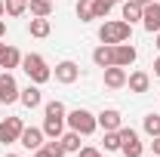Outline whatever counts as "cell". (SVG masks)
<instances>
[{"mask_svg": "<svg viewBox=\"0 0 160 157\" xmlns=\"http://www.w3.org/2000/svg\"><path fill=\"white\" fill-rule=\"evenodd\" d=\"M65 105H62L59 99L56 102H49L46 105V120H43V136L49 139H62V129H65Z\"/></svg>", "mask_w": 160, "mask_h": 157, "instance_id": "obj_1", "label": "cell"}, {"mask_svg": "<svg viewBox=\"0 0 160 157\" xmlns=\"http://www.w3.org/2000/svg\"><path fill=\"white\" fill-rule=\"evenodd\" d=\"M22 71L31 77V83H46V80H52V71H49V65L43 62V56L37 53H28V56H22Z\"/></svg>", "mask_w": 160, "mask_h": 157, "instance_id": "obj_2", "label": "cell"}, {"mask_svg": "<svg viewBox=\"0 0 160 157\" xmlns=\"http://www.w3.org/2000/svg\"><path fill=\"white\" fill-rule=\"evenodd\" d=\"M129 34H132V25H129V22H105L99 28V40L102 43H111V46L126 43Z\"/></svg>", "mask_w": 160, "mask_h": 157, "instance_id": "obj_3", "label": "cell"}, {"mask_svg": "<svg viewBox=\"0 0 160 157\" xmlns=\"http://www.w3.org/2000/svg\"><path fill=\"white\" fill-rule=\"evenodd\" d=\"M65 120H68V126H71L74 133H80V136H92V133H96V126H99V120L92 117L86 108H74Z\"/></svg>", "mask_w": 160, "mask_h": 157, "instance_id": "obj_4", "label": "cell"}, {"mask_svg": "<svg viewBox=\"0 0 160 157\" xmlns=\"http://www.w3.org/2000/svg\"><path fill=\"white\" fill-rule=\"evenodd\" d=\"M117 133H120V151H123V157H142L145 145H142L139 133L132 126H120Z\"/></svg>", "mask_w": 160, "mask_h": 157, "instance_id": "obj_5", "label": "cell"}, {"mask_svg": "<svg viewBox=\"0 0 160 157\" xmlns=\"http://www.w3.org/2000/svg\"><path fill=\"white\" fill-rule=\"evenodd\" d=\"M19 83H16V77L9 74V71H3L0 74V105H12L16 99H19Z\"/></svg>", "mask_w": 160, "mask_h": 157, "instance_id": "obj_6", "label": "cell"}, {"mask_svg": "<svg viewBox=\"0 0 160 157\" xmlns=\"http://www.w3.org/2000/svg\"><path fill=\"white\" fill-rule=\"evenodd\" d=\"M22 129H25L22 117H6V120H0V142H3V145H9V142H19Z\"/></svg>", "mask_w": 160, "mask_h": 157, "instance_id": "obj_7", "label": "cell"}, {"mask_svg": "<svg viewBox=\"0 0 160 157\" xmlns=\"http://www.w3.org/2000/svg\"><path fill=\"white\" fill-rule=\"evenodd\" d=\"M142 25H145V31H160V3H148V6H142Z\"/></svg>", "mask_w": 160, "mask_h": 157, "instance_id": "obj_8", "label": "cell"}, {"mask_svg": "<svg viewBox=\"0 0 160 157\" xmlns=\"http://www.w3.org/2000/svg\"><path fill=\"white\" fill-rule=\"evenodd\" d=\"M19 142L28 148V151H37V148H43V129H37V126H25L22 129Z\"/></svg>", "mask_w": 160, "mask_h": 157, "instance_id": "obj_9", "label": "cell"}, {"mask_svg": "<svg viewBox=\"0 0 160 157\" xmlns=\"http://www.w3.org/2000/svg\"><path fill=\"white\" fill-rule=\"evenodd\" d=\"M136 46H129V43H117L114 46V65H120V68H126V65H132L136 62Z\"/></svg>", "mask_w": 160, "mask_h": 157, "instance_id": "obj_10", "label": "cell"}, {"mask_svg": "<svg viewBox=\"0 0 160 157\" xmlns=\"http://www.w3.org/2000/svg\"><path fill=\"white\" fill-rule=\"evenodd\" d=\"M77 77H80V68L74 62H59V65H56V80H59V83H74Z\"/></svg>", "mask_w": 160, "mask_h": 157, "instance_id": "obj_11", "label": "cell"}, {"mask_svg": "<svg viewBox=\"0 0 160 157\" xmlns=\"http://www.w3.org/2000/svg\"><path fill=\"white\" fill-rule=\"evenodd\" d=\"M96 120H99V126L105 133H114V129H120V123H123V120H120V111H114V108H105Z\"/></svg>", "mask_w": 160, "mask_h": 157, "instance_id": "obj_12", "label": "cell"}, {"mask_svg": "<svg viewBox=\"0 0 160 157\" xmlns=\"http://www.w3.org/2000/svg\"><path fill=\"white\" fill-rule=\"evenodd\" d=\"M92 62H96L99 68H111V65H114V46H111V43L96 46V49H92Z\"/></svg>", "mask_w": 160, "mask_h": 157, "instance_id": "obj_13", "label": "cell"}, {"mask_svg": "<svg viewBox=\"0 0 160 157\" xmlns=\"http://www.w3.org/2000/svg\"><path fill=\"white\" fill-rule=\"evenodd\" d=\"M105 86H111V89H120V86H126V71H123L120 65H111V68H105Z\"/></svg>", "mask_w": 160, "mask_h": 157, "instance_id": "obj_14", "label": "cell"}, {"mask_svg": "<svg viewBox=\"0 0 160 157\" xmlns=\"http://www.w3.org/2000/svg\"><path fill=\"white\" fill-rule=\"evenodd\" d=\"M19 99H22V105H25V108H37L40 102H43V93H40L37 83H28V86L19 93Z\"/></svg>", "mask_w": 160, "mask_h": 157, "instance_id": "obj_15", "label": "cell"}, {"mask_svg": "<svg viewBox=\"0 0 160 157\" xmlns=\"http://www.w3.org/2000/svg\"><path fill=\"white\" fill-rule=\"evenodd\" d=\"M22 65V53L16 46H6L3 53H0V68H6V71H12V68H19Z\"/></svg>", "mask_w": 160, "mask_h": 157, "instance_id": "obj_16", "label": "cell"}, {"mask_svg": "<svg viewBox=\"0 0 160 157\" xmlns=\"http://www.w3.org/2000/svg\"><path fill=\"white\" fill-rule=\"evenodd\" d=\"M126 83H129V89H132V93H148V86H151V77H148L145 71H132V74L126 77Z\"/></svg>", "mask_w": 160, "mask_h": 157, "instance_id": "obj_17", "label": "cell"}, {"mask_svg": "<svg viewBox=\"0 0 160 157\" xmlns=\"http://www.w3.org/2000/svg\"><path fill=\"white\" fill-rule=\"evenodd\" d=\"M28 9H31V16H37V19H49L52 3H49V0H28Z\"/></svg>", "mask_w": 160, "mask_h": 157, "instance_id": "obj_18", "label": "cell"}, {"mask_svg": "<svg viewBox=\"0 0 160 157\" xmlns=\"http://www.w3.org/2000/svg\"><path fill=\"white\" fill-rule=\"evenodd\" d=\"M123 22H129V25H132V22H142V6L136 0H126V3H123Z\"/></svg>", "mask_w": 160, "mask_h": 157, "instance_id": "obj_19", "label": "cell"}, {"mask_svg": "<svg viewBox=\"0 0 160 157\" xmlns=\"http://www.w3.org/2000/svg\"><path fill=\"white\" fill-rule=\"evenodd\" d=\"M28 31H31V37H49V19H31V25H28Z\"/></svg>", "mask_w": 160, "mask_h": 157, "instance_id": "obj_20", "label": "cell"}, {"mask_svg": "<svg viewBox=\"0 0 160 157\" xmlns=\"http://www.w3.org/2000/svg\"><path fill=\"white\" fill-rule=\"evenodd\" d=\"M77 19L80 22H92L96 13H92V0H77Z\"/></svg>", "mask_w": 160, "mask_h": 157, "instance_id": "obj_21", "label": "cell"}, {"mask_svg": "<svg viewBox=\"0 0 160 157\" xmlns=\"http://www.w3.org/2000/svg\"><path fill=\"white\" fill-rule=\"evenodd\" d=\"M114 3H117V0H92V13H96V19H105V16L114 9Z\"/></svg>", "mask_w": 160, "mask_h": 157, "instance_id": "obj_22", "label": "cell"}, {"mask_svg": "<svg viewBox=\"0 0 160 157\" xmlns=\"http://www.w3.org/2000/svg\"><path fill=\"white\" fill-rule=\"evenodd\" d=\"M59 142L65 145V151H80V133H74V129H71V133H65Z\"/></svg>", "mask_w": 160, "mask_h": 157, "instance_id": "obj_23", "label": "cell"}, {"mask_svg": "<svg viewBox=\"0 0 160 157\" xmlns=\"http://www.w3.org/2000/svg\"><path fill=\"white\" fill-rule=\"evenodd\" d=\"M145 133L151 139L160 136V114H148V117H145Z\"/></svg>", "mask_w": 160, "mask_h": 157, "instance_id": "obj_24", "label": "cell"}, {"mask_svg": "<svg viewBox=\"0 0 160 157\" xmlns=\"http://www.w3.org/2000/svg\"><path fill=\"white\" fill-rule=\"evenodd\" d=\"M43 151H46L49 157H65V154H68V151H65V145H62L59 139H49V142L43 145Z\"/></svg>", "mask_w": 160, "mask_h": 157, "instance_id": "obj_25", "label": "cell"}, {"mask_svg": "<svg viewBox=\"0 0 160 157\" xmlns=\"http://www.w3.org/2000/svg\"><path fill=\"white\" fill-rule=\"evenodd\" d=\"M3 6H6V13H9V16H22V13L28 9V3H25V0H3Z\"/></svg>", "mask_w": 160, "mask_h": 157, "instance_id": "obj_26", "label": "cell"}, {"mask_svg": "<svg viewBox=\"0 0 160 157\" xmlns=\"http://www.w3.org/2000/svg\"><path fill=\"white\" fill-rule=\"evenodd\" d=\"M105 151H120V133H105Z\"/></svg>", "mask_w": 160, "mask_h": 157, "instance_id": "obj_27", "label": "cell"}, {"mask_svg": "<svg viewBox=\"0 0 160 157\" xmlns=\"http://www.w3.org/2000/svg\"><path fill=\"white\" fill-rule=\"evenodd\" d=\"M80 157H105L99 148H80Z\"/></svg>", "mask_w": 160, "mask_h": 157, "instance_id": "obj_28", "label": "cell"}, {"mask_svg": "<svg viewBox=\"0 0 160 157\" xmlns=\"http://www.w3.org/2000/svg\"><path fill=\"white\" fill-rule=\"evenodd\" d=\"M151 148H154V154H160V136L154 139V142H151Z\"/></svg>", "mask_w": 160, "mask_h": 157, "instance_id": "obj_29", "label": "cell"}, {"mask_svg": "<svg viewBox=\"0 0 160 157\" xmlns=\"http://www.w3.org/2000/svg\"><path fill=\"white\" fill-rule=\"evenodd\" d=\"M3 34H6V22L0 19V40H3Z\"/></svg>", "mask_w": 160, "mask_h": 157, "instance_id": "obj_30", "label": "cell"}, {"mask_svg": "<svg viewBox=\"0 0 160 157\" xmlns=\"http://www.w3.org/2000/svg\"><path fill=\"white\" fill-rule=\"evenodd\" d=\"M154 74H157V77H160V59L154 62Z\"/></svg>", "mask_w": 160, "mask_h": 157, "instance_id": "obj_31", "label": "cell"}, {"mask_svg": "<svg viewBox=\"0 0 160 157\" xmlns=\"http://www.w3.org/2000/svg\"><path fill=\"white\" fill-rule=\"evenodd\" d=\"M136 3H139V6H148V3H154V0H136Z\"/></svg>", "mask_w": 160, "mask_h": 157, "instance_id": "obj_32", "label": "cell"}, {"mask_svg": "<svg viewBox=\"0 0 160 157\" xmlns=\"http://www.w3.org/2000/svg\"><path fill=\"white\" fill-rule=\"evenodd\" d=\"M3 13H6V6H3V0H0V19H3Z\"/></svg>", "mask_w": 160, "mask_h": 157, "instance_id": "obj_33", "label": "cell"}, {"mask_svg": "<svg viewBox=\"0 0 160 157\" xmlns=\"http://www.w3.org/2000/svg\"><path fill=\"white\" fill-rule=\"evenodd\" d=\"M3 49H6V43H3V40H0V53H3Z\"/></svg>", "mask_w": 160, "mask_h": 157, "instance_id": "obj_34", "label": "cell"}, {"mask_svg": "<svg viewBox=\"0 0 160 157\" xmlns=\"http://www.w3.org/2000/svg\"><path fill=\"white\" fill-rule=\"evenodd\" d=\"M157 49H160V31H157Z\"/></svg>", "mask_w": 160, "mask_h": 157, "instance_id": "obj_35", "label": "cell"}, {"mask_svg": "<svg viewBox=\"0 0 160 157\" xmlns=\"http://www.w3.org/2000/svg\"><path fill=\"white\" fill-rule=\"evenodd\" d=\"M6 157H19V154H6Z\"/></svg>", "mask_w": 160, "mask_h": 157, "instance_id": "obj_36", "label": "cell"}, {"mask_svg": "<svg viewBox=\"0 0 160 157\" xmlns=\"http://www.w3.org/2000/svg\"><path fill=\"white\" fill-rule=\"evenodd\" d=\"M49 3H52V0H49Z\"/></svg>", "mask_w": 160, "mask_h": 157, "instance_id": "obj_37", "label": "cell"}, {"mask_svg": "<svg viewBox=\"0 0 160 157\" xmlns=\"http://www.w3.org/2000/svg\"><path fill=\"white\" fill-rule=\"evenodd\" d=\"M25 3H28V0H25Z\"/></svg>", "mask_w": 160, "mask_h": 157, "instance_id": "obj_38", "label": "cell"}]
</instances>
